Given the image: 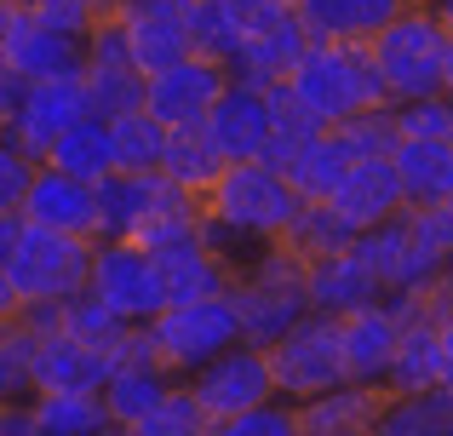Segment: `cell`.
<instances>
[{
    "instance_id": "obj_1",
    "label": "cell",
    "mask_w": 453,
    "mask_h": 436,
    "mask_svg": "<svg viewBox=\"0 0 453 436\" xmlns=\"http://www.w3.org/2000/svg\"><path fill=\"white\" fill-rule=\"evenodd\" d=\"M304 195L288 184V172L270 161H224V172L201 190V241L242 270L265 241L288 230Z\"/></svg>"
},
{
    "instance_id": "obj_2",
    "label": "cell",
    "mask_w": 453,
    "mask_h": 436,
    "mask_svg": "<svg viewBox=\"0 0 453 436\" xmlns=\"http://www.w3.org/2000/svg\"><path fill=\"white\" fill-rule=\"evenodd\" d=\"M281 80H288V92L321 126H339L350 115H367V110L390 103L385 75H379L367 41H304Z\"/></svg>"
},
{
    "instance_id": "obj_3",
    "label": "cell",
    "mask_w": 453,
    "mask_h": 436,
    "mask_svg": "<svg viewBox=\"0 0 453 436\" xmlns=\"http://www.w3.org/2000/svg\"><path fill=\"white\" fill-rule=\"evenodd\" d=\"M92 241L98 235H69V230H46V224L6 213L0 218V264L6 281L18 293V304H64L87 287L92 270Z\"/></svg>"
},
{
    "instance_id": "obj_4",
    "label": "cell",
    "mask_w": 453,
    "mask_h": 436,
    "mask_svg": "<svg viewBox=\"0 0 453 436\" xmlns=\"http://www.w3.org/2000/svg\"><path fill=\"white\" fill-rule=\"evenodd\" d=\"M235 310L247 345H276L299 316H310V293H304V258L288 253L281 241H265L224 287Z\"/></svg>"
},
{
    "instance_id": "obj_5",
    "label": "cell",
    "mask_w": 453,
    "mask_h": 436,
    "mask_svg": "<svg viewBox=\"0 0 453 436\" xmlns=\"http://www.w3.org/2000/svg\"><path fill=\"white\" fill-rule=\"evenodd\" d=\"M150 345H155V362H161L173 379H189L201 362H212L219 350H230L242 339L235 327V310L224 293H207V299H173L144 322Z\"/></svg>"
},
{
    "instance_id": "obj_6",
    "label": "cell",
    "mask_w": 453,
    "mask_h": 436,
    "mask_svg": "<svg viewBox=\"0 0 453 436\" xmlns=\"http://www.w3.org/2000/svg\"><path fill=\"white\" fill-rule=\"evenodd\" d=\"M442 34H448V23L436 18L431 6H419V0H413V6H402L385 29L367 41V46H373L379 75H385L390 103L425 98V92H442Z\"/></svg>"
},
{
    "instance_id": "obj_7",
    "label": "cell",
    "mask_w": 453,
    "mask_h": 436,
    "mask_svg": "<svg viewBox=\"0 0 453 436\" xmlns=\"http://www.w3.org/2000/svg\"><path fill=\"white\" fill-rule=\"evenodd\" d=\"M87 293H98L121 322L144 327L155 310L166 304L161 287V264L150 247H138L133 235H98L92 241V270H87Z\"/></svg>"
},
{
    "instance_id": "obj_8",
    "label": "cell",
    "mask_w": 453,
    "mask_h": 436,
    "mask_svg": "<svg viewBox=\"0 0 453 436\" xmlns=\"http://www.w3.org/2000/svg\"><path fill=\"white\" fill-rule=\"evenodd\" d=\"M270 356V379H276V396L288 402H304V396L327 391V385L344 379V350H339V316L310 310L276 345H265Z\"/></svg>"
},
{
    "instance_id": "obj_9",
    "label": "cell",
    "mask_w": 453,
    "mask_h": 436,
    "mask_svg": "<svg viewBox=\"0 0 453 436\" xmlns=\"http://www.w3.org/2000/svg\"><path fill=\"white\" fill-rule=\"evenodd\" d=\"M189 396L201 402V414H207L212 431H219L224 419H235L242 408L276 396V379H270L265 345H247V339H235L230 350H219L212 362H201V368L189 373Z\"/></svg>"
},
{
    "instance_id": "obj_10",
    "label": "cell",
    "mask_w": 453,
    "mask_h": 436,
    "mask_svg": "<svg viewBox=\"0 0 453 436\" xmlns=\"http://www.w3.org/2000/svg\"><path fill=\"white\" fill-rule=\"evenodd\" d=\"M92 115V98H87V80L81 75H52V80H23L18 103L0 115V133L23 149V156L41 161L52 149V138L64 133L69 121Z\"/></svg>"
},
{
    "instance_id": "obj_11",
    "label": "cell",
    "mask_w": 453,
    "mask_h": 436,
    "mask_svg": "<svg viewBox=\"0 0 453 436\" xmlns=\"http://www.w3.org/2000/svg\"><path fill=\"white\" fill-rule=\"evenodd\" d=\"M87 98H92V115H127V110H144V69L133 64V46L121 34V18L104 11L98 23L87 29Z\"/></svg>"
},
{
    "instance_id": "obj_12",
    "label": "cell",
    "mask_w": 453,
    "mask_h": 436,
    "mask_svg": "<svg viewBox=\"0 0 453 436\" xmlns=\"http://www.w3.org/2000/svg\"><path fill=\"white\" fill-rule=\"evenodd\" d=\"M0 64L23 80H52V75H81L87 69V34L64 29V23L41 18V11L18 6L12 29L0 41Z\"/></svg>"
},
{
    "instance_id": "obj_13",
    "label": "cell",
    "mask_w": 453,
    "mask_h": 436,
    "mask_svg": "<svg viewBox=\"0 0 453 436\" xmlns=\"http://www.w3.org/2000/svg\"><path fill=\"white\" fill-rule=\"evenodd\" d=\"M224 87H230V69H224L219 57L184 52L178 64H166V69H155V75H144V110H150L161 126H184V121H201Z\"/></svg>"
},
{
    "instance_id": "obj_14",
    "label": "cell",
    "mask_w": 453,
    "mask_h": 436,
    "mask_svg": "<svg viewBox=\"0 0 453 436\" xmlns=\"http://www.w3.org/2000/svg\"><path fill=\"white\" fill-rule=\"evenodd\" d=\"M207 138L219 144L224 161H258L270 144V92L253 87V80H235L212 98V110L201 115Z\"/></svg>"
},
{
    "instance_id": "obj_15",
    "label": "cell",
    "mask_w": 453,
    "mask_h": 436,
    "mask_svg": "<svg viewBox=\"0 0 453 436\" xmlns=\"http://www.w3.org/2000/svg\"><path fill=\"white\" fill-rule=\"evenodd\" d=\"M189 0H115V18H121V34L133 46V64L155 75V69L178 64L189 52V29H184Z\"/></svg>"
},
{
    "instance_id": "obj_16",
    "label": "cell",
    "mask_w": 453,
    "mask_h": 436,
    "mask_svg": "<svg viewBox=\"0 0 453 436\" xmlns=\"http://www.w3.org/2000/svg\"><path fill=\"white\" fill-rule=\"evenodd\" d=\"M327 207L350 224V230H373V224H385L390 213H402V207H408V195H402V179H396L390 149H385V156H356L350 172L333 184Z\"/></svg>"
},
{
    "instance_id": "obj_17",
    "label": "cell",
    "mask_w": 453,
    "mask_h": 436,
    "mask_svg": "<svg viewBox=\"0 0 453 436\" xmlns=\"http://www.w3.org/2000/svg\"><path fill=\"white\" fill-rule=\"evenodd\" d=\"M23 218L46 224V230H69V235H98V184L69 179V172L35 161L29 190H23Z\"/></svg>"
},
{
    "instance_id": "obj_18",
    "label": "cell",
    "mask_w": 453,
    "mask_h": 436,
    "mask_svg": "<svg viewBox=\"0 0 453 436\" xmlns=\"http://www.w3.org/2000/svg\"><path fill=\"white\" fill-rule=\"evenodd\" d=\"M189 202V190H178L161 167L155 172H104L98 179V235H133L155 207Z\"/></svg>"
},
{
    "instance_id": "obj_19",
    "label": "cell",
    "mask_w": 453,
    "mask_h": 436,
    "mask_svg": "<svg viewBox=\"0 0 453 436\" xmlns=\"http://www.w3.org/2000/svg\"><path fill=\"white\" fill-rule=\"evenodd\" d=\"M385 385H356V379H339L327 385V391L304 396V402H293V419H299L304 436H362L379 425V414H385Z\"/></svg>"
},
{
    "instance_id": "obj_20",
    "label": "cell",
    "mask_w": 453,
    "mask_h": 436,
    "mask_svg": "<svg viewBox=\"0 0 453 436\" xmlns=\"http://www.w3.org/2000/svg\"><path fill=\"white\" fill-rule=\"evenodd\" d=\"M396 333H402V322L390 316L385 299L362 304V310H344V316H339L344 379H356V385H385L390 356H396Z\"/></svg>"
},
{
    "instance_id": "obj_21",
    "label": "cell",
    "mask_w": 453,
    "mask_h": 436,
    "mask_svg": "<svg viewBox=\"0 0 453 436\" xmlns=\"http://www.w3.org/2000/svg\"><path fill=\"white\" fill-rule=\"evenodd\" d=\"M304 293H310V310H321V316H344V310H362V304L385 299L379 276L362 264L356 247H333V253L310 258L304 264Z\"/></svg>"
},
{
    "instance_id": "obj_22",
    "label": "cell",
    "mask_w": 453,
    "mask_h": 436,
    "mask_svg": "<svg viewBox=\"0 0 453 436\" xmlns=\"http://www.w3.org/2000/svg\"><path fill=\"white\" fill-rule=\"evenodd\" d=\"M115 356L98 345H81V339L46 327L35 339V391H104Z\"/></svg>"
},
{
    "instance_id": "obj_23",
    "label": "cell",
    "mask_w": 453,
    "mask_h": 436,
    "mask_svg": "<svg viewBox=\"0 0 453 436\" xmlns=\"http://www.w3.org/2000/svg\"><path fill=\"white\" fill-rule=\"evenodd\" d=\"M413 0H293L304 41H373Z\"/></svg>"
},
{
    "instance_id": "obj_24",
    "label": "cell",
    "mask_w": 453,
    "mask_h": 436,
    "mask_svg": "<svg viewBox=\"0 0 453 436\" xmlns=\"http://www.w3.org/2000/svg\"><path fill=\"white\" fill-rule=\"evenodd\" d=\"M431 385H442V339H436V316L425 310V299H419V310L402 316L385 391L390 396H408V391H431Z\"/></svg>"
},
{
    "instance_id": "obj_25",
    "label": "cell",
    "mask_w": 453,
    "mask_h": 436,
    "mask_svg": "<svg viewBox=\"0 0 453 436\" xmlns=\"http://www.w3.org/2000/svg\"><path fill=\"white\" fill-rule=\"evenodd\" d=\"M155 264H161L166 304H173V299H207V293H224L230 276H235V270L201 241V230L184 235V241H173V247H155Z\"/></svg>"
},
{
    "instance_id": "obj_26",
    "label": "cell",
    "mask_w": 453,
    "mask_h": 436,
    "mask_svg": "<svg viewBox=\"0 0 453 436\" xmlns=\"http://www.w3.org/2000/svg\"><path fill=\"white\" fill-rule=\"evenodd\" d=\"M390 161H396L408 207L448 202L453 195V138H396V144H390Z\"/></svg>"
},
{
    "instance_id": "obj_27",
    "label": "cell",
    "mask_w": 453,
    "mask_h": 436,
    "mask_svg": "<svg viewBox=\"0 0 453 436\" xmlns=\"http://www.w3.org/2000/svg\"><path fill=\"white\" fill-rule=\"evenodd\" d=\"M173 385H178V379L161 368V362H115L98 396H104V414H110V425L133 431L138 419H144L150 408L161 402L166 391H173Z\"/></svg>"
},
{
    "instance_id": "obj_28",
    "label": "cell",
    "mask_w": 453,
    "mask_h": 436,
    "mask_svg": "<svg viewBox=\"0 0 453 436\" xmlns=\"http://www.w3.org/2000/svg\"><path fill=\"white\" fill-rule=\"evenodd\" d=\"M46 167L69 172V179H87L98 184L104 172H115V149H110V121L104 115H81V121H69L64 133L52 138V149H46Z\"/></svg>"
},
{
    "instance_id": "obj_29",
    "label": "cell",
    "mask_w": 453,
    "mask_h": 436,
    "mask_svg": "<svg viewBox=\"0 0 453 436\" xmlns=\"http://www.w3.org/2000/svg\"><path fill=\"white\" fill-rule=\"evenodd\" d=\"M161 172L178 184V190H189L201 202V190H207L212 179L224 172V156L219 144L207 138V126L201 121H184V126H166V149H161Z\"/></svg>"
},
{
    "instance_id": "obj_30",
    "label": "cell",
    "mask_w": 453,
    "mask_h": 436,
    "mask_svg": "<svg viewBox=\"0 0 453 436\" xmlns=\"http://www.w3.org/2000/svg\"><path fill=\"white\" fill-rule=\"evenodd\" d=\"M299 46H304L299 18H293V23H281V29L247 34V41L235 46V57H230V75H235V80H253V87H270V80H281V75L293 69Z\"/></svg>"
},
{
    "instance_id": "obj_31",
    "label": "cell",
    "mask_w": 453,
    "mask_h": 436,
    "mask_svg": "<svg viewBox=\"0 0 453 436\" xmlns=\"http://www.w3.org/2000/svg\"><path fill=\"white\" fill-rule=\"evenodd\" d=\"M373 431H390V436H453V385L385 396V414H379Z\"/></svg>"
},
{
    "instance_id": "obj_32",
    "label": "cell",
    "mask_w": 453,
    "mask_h": 436,
    "mask_svg": "<svg viewBox=\"0 0 453 436\" xmlns=\"http://www.w3.org/2000/svg\"><path fill=\"white\" fill-rule=\"evenodd\" d=\"M29 414H35V431L41 436H92V431L110 425L98 391H35Z\"/></svg>"
},
{
    "instance_id": "obj_33",
    "label": "cell",
    "mask_w": 453,
    "mask_h": 436,
    "mask_svg": "<svg viewBox=\"0 0 453 436\" xmlns=\"http://www.w3.org/2000/svg\"><path fill=\"white\" fill-rule=\"evenodd\" d=\"M265 92H270V144H265V156H258V161H270V167H288V161L299 156L310 138L321 133V121L288 92V80H270Z\"/></svg>"
},
{
    "instance_id": "obj_34",
    "label": "cell",
    "mask_w": 453,
    "mask_h": 436,
    "mask_svg": "<svg viewBox=\"0 0 453 436\" xmlns=\"http://www.w3.org/2000/svg\"><path fill=\"white\" fill-rule=\"evenodd\" d=\"M58 333L81 339V345H98V350H110V356H115V350H121V339L133 333V322H121V316H115L98 293L81 287L75 299L58 304Z\"/></svg>"
},
{
    "instance_id": "obj_35",
    "label": "cell",
    "mask_w": 453,
    "mask_h": 436,
    "mask_svg": "<svg viewBox=\"0 0 453 436\" xmlns=\"http://www.w3.org/2000/svg\"><path fill=\"white\" fill-rule=\"evenodd\" d=\"M110 149H115V167L121 172H155L161 167V149H166V126L150 110L110 115Z\"/></svg>"
},
{
    "instance_id": "obj_36",
    "label": "cell",
    "mask_w": 453,
    "mask_h": 436,
    "mask_svg": "<svg viewBox=\"0 0 453 436\" xmlns=\"http://www.w3.org/2000/svg\"><path fill=\"white\" fill-rule=\"evenodd\" d=\"M350 224H344L339 213H333L327 202H299V213L288 218V230L276 235L281 247H288V253H299L304 264L310 258H321V253H333V247H350Z\"/></svg>"
},
{
    "instance_id": "obj_37",
    "label": "cell",
    "mask_w": 453,
    "mask_h": 436,
    "mask_svg": "<svg viewBox=\"0 0 453 436\" xmlns=\"http://www.w3.org/2000/svg\"><path fill=\"white\" fill-rule=\"evenodd\" d=\"M35 327L23 316H0V402L35 396Z\"/></svg>"
},
{
    "instance_id": "obj_38",
    "label": "cell",
    "mask_w": 453,
    "mask_h": 436,
    "mask_svg": "<svg viewBox=\"0 0 453 436\" xmlns=\"http://www.w3.org/2000/svg\"><path fill=\"white\" fill-rule=\"evenodd\" d=\"M350 247L362 253V264L379 276V287H390V281H396V270H402V258H408V247H413L408 213H390L385 224H373V230H356Z\"/></svg>"
},
{
    "instance_id": "obj_39",
    "label": "cell",
    "mask_w": 453,
    "mask_h": 436,
    "mask_svg": "<svg viewBox=\"0 0 453 436\" xmlns=\"http://www.w3.org/2000/svg\"><path fill=\"white\" fill-rule=\"evenodd\" d=\"M184 29H189V52L219 57V64L230 69L235 46H242V29H235V18H230V6H224V0H189Z\"/></svg>"
},
{
    "instance_id": "obj_40",
    "label": "cell",
    "mask_w": 453,
    "mask_h": 436,
    "mask_svg": "<svg viewBox=\"0 0 453 436\" xmlns=\"http://www.w3.org/2000/svg\"><path fill=\"white\" fill-rule=\"evenodd\" d=\"M390 133L396 138H453V92H425V98L390 103Z\"/></svg>"
},
{
    "instance_id": "obj_41",
    "label": "cell",
    "mask_w": 453,
    "mask_h": 436,
    "mask_svg": "<svg viewBox=\"0 0 453 436\" xmlns=\"http://www.w3.org/2000/svg\"><path fill=\"white\" fill-rule=\"evenodd\" d=\"M133 431L138 436H201V431H212V425H207V414H201V402L189 396V385H173V391H166Z\"/></svg>"
},
{
    "instance_id": "obj_42",
    "label": "cell",
    "mask_w": 453,
    "mask_h": 436,
    "mask_svg": "<svg viewBox=\"0 0 453 436\" xmlns=\"http://www.w3.org/2000/svg\"><path fill=\"white\" fill-rule=\"evenodd\" d=\"M219 431H230V436H293V431H299V419H293L288 396H265V402L242 408L235 419H224Z\"/></svg>"
},
{
    "instance_id": "obj_43",
    "label": "cell",
    "mask_w": 453,
    "mask_h": 436,
    "mask_svg": "<svg viewBox=\"0 0 453 436\" xmlns=\"http://www.w3.org/2000/svg\"><path fill=\"white\" fill-rule=\"evenodd\" d=\"M408 213V230L419 235L431 253L453 258V202H419V207H402Z\"/></svg>"
},
{
    "instance_id": "obj_44",
    "label": "cell",
    "mask_w": 453,
    "mask_h": 436,
    "mask_svg": "<svg viewBox=\"0 0 453 436\" xmlns=\"http://www.w3.org/2000/svg\"><path fill=\"white\" fill-rule=\"evenodd\" d=\"M29 172H35V156H23L6 133H0V218L23 207V190H29Z\"/></svg>"
},
{
    "instance_id": "obj_45",
    "label": "cell",
    "mask_w": 453,
    "mask_h": 436,
    "mask_svg": "<svg viewBox=\"0 0 453 436\" xmlns=\"http://www.w3.org/2000/svg\"><path fill=\"white\" fill-rule=\"evenodd\" d=\"M18 6L41 11V18L64 23V29H75V34H87L92 23L104 18V11H115V0H18Z\"/></svg>"
},
{
    "instance_id": "obj_46",
    "label": "cell",
    "mask_w": 453,
    "mask_h": 436,
    "mask_svg": "<svg viewBox=\"0 0 453 436\" xmlns=\"http://www.w3.org/2000/svg\"><path fill=\"white\" fill-rule=\"evenodd\" d=\"M23 304H18V293H12V281H6V264H0V316H18Z\"/></svg>"
},
{
    "instance_id": "obj_47",
    "label": "cell",
    "mask_w": 453,
    "mask_h": 436,
    "mask_svg": "<svg viewBox=\"0 0 453 436\" xmlns=\"http://www.w3.org/2000/svg\"><path fill=\"white\" fill-rule=\"evenodd\" d=\"M442 92H453V29L442 34Z\"/></svg>"
},
{
    "instance_id": "obj_48",
    "label": "cell",
    "mask_w": 453,
    "mask_h": 436,
    "mask_svg": "<svg viewBox=\"0 0 453 436\" xmlns=\"http://www.w3.org/2000/svg\"><path fill=\"white\" fill-rule=\"evenodd\" d=\"M419 6H431V11H436V18H442V23H448V29H453V0H419Z\"/></svg>"
},
{
    "instance_id": "obj_49",
    "label": "cell",
    "mask_w": 453,
    "mask_h": 436,
    "mask_svg": "<svg viewBox=\"0 0 453 436\" xmlns=\"http://www.w3.org/2000/svg\"><path fill=\"white\" fill-rule=\"evenodd\" d=\"M12 11H18V0H0V41H6V29H12Z\"/></svg>"
},
{
    "instance_id": "obj_50",
    "label": "cell",
    "mask_w": 453,
    "mask_h": 436,
    "mask_svg": "<svg viewBox=\"0 0 453 436\" xmlns=\"http://www.w3.org/2000/svg\"><path fill=\"white\" fill-rule=\"evenodd\" d=\"M288 6H293V0H288Z\"/></svg>"
}]
</instances>
